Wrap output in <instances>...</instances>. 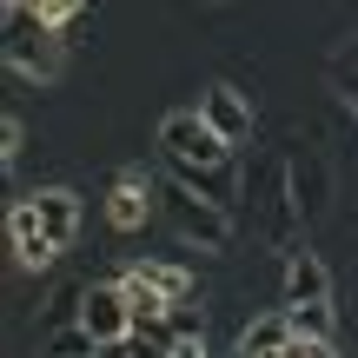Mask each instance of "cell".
<instances>
[{
  "mask_svg": "<svg viewBox=\"0 0 358 358\" xmlns=\"http://www.w3.org/2000/svg\"><path fill=\"white\" fill-rule=\"evenodd\" d=\"M325 80H332V93L358 113V34H345L332 53H325Z\"/></svg>",
  "mask_w": 358,
  "mask_h": 358,
  "instance_id": "4fadbf2b",
  "label": "cell"
},
{
  "mask_svg": "<svg viewBox=\"0 0 358 358\" xmlns=\"http://www.w3.org/2000/svg\"><path fill=\"white\" fill-rule=\"evenodd\" d=\"M159 153H166V166H219V159H239V146L219 140L199 106H179L159 120Z\"/></svg>",
  "mask_w": 358,
  "mask_h": 358,
  "instance_id": "3957f363",
  "label": "cell"
},
{
  "mask_svg": "<svg viewBox=\"0 0 358 358\" xmlns=\"http://www.w3.org/2000/svg\"><path fill=\"white\" fill-rule=\"evenodd\" d=\"M20 153H27V127H20V113H7V127H0V166H20Z\"/></svg>",
  "mask_w": 358,
  "mask_h": 358,
  "instance_id": "2e32d148",
  "label": "cell"
},
{
  "mask_svg": "<svg viewBox=\"0 0 358 358\" xmlns=\"http://www.w3.org/2000/svg\"><path fill=\"white\" fill-rule=\"evenodd\" d=\"M285 299H332V272L319 252H306V245L285 252Z\"/></svg>",
  "mask_w": 358,
  "mask_h": 358,
  "instance_id": "7c38bea8",
  "label": "cell"
},
{
  "mask_svg": "<svg viewBox=\"0 0 358 358\" xmlns=\"http://www.w3.org/2000/svg\"><path fill=\"white\" fill-rule=\"evenodd\" d=\"M7 252H13V266H20V272H47L53 259H60V239L47 232V219H40L34 192L7 206Z\"/></svg>",
  "mask_w": 358,
  "mask_h": 358,
  "instance_id": "277c9868",
  "label": "cell"
},
{
  "mask_svg": "<svg viewBox=\"0 0 358 358\" xmlns=\"http://www.w3.org/2000/svg\"><path fill=\"white\" fill-rule=\"evenodd\" d=\"M199 113H206V127H213L226 146H252V133H259L252 100H245V93L232 87V80H213V87L199 93Z\"/></svg>",
  "mask_w": 358,
  "mask_h": 358,
  "instance_id": "52a82bcc",
  "label": "cell"
},
{
  "mask_svg": "<svg viewBox=\"0 0 358 358\" xmlns=\"http://www.w3.org/2000/svg\"><path fill=\"white\" fill-rule=\"evenodd\" d=\"M285 192H292L299 219H325L332 213V159L319 153V146H292V159H285Z\"/></svg>",
  "mask_w": 358,
  "mask_h": 358,
  "instance_id": "5b68a950",
  "label": "cell"
},
{
  "mask_svg": "<svg viewBox=\"0 0 358 358\" xmlns=\"http://www.w3.org/2000/svg\"><path fill=\"white\" fill-rule=\"evenodd\" d=\"M285 352H292V319H285V306L259 312V319L239 332V358H285Z\"/></svg>",
  "mask_w": 358,
  "mask_h": 358,
  "instance_id": "30bf717a",
  "label": "cell"
},
{
  "mask_svg": "<svg viewBox=\"0 0 358 358\" xmlns=\"http://www.w3.org/2000/svg\"><path fill=\"white\" fill-rule=\"evenodd\" d=\"M159 206H166L173 232L186 245H206V252H226V245H232V206H219L213 192H199L192 179L166 173V179H159Z\"/></svg>",
  "mask_w": 358,
  "mask_h": 358,
  "instance_id": "7a4b0ae2",
  "label": "cell"
},
{
  "mask_svg": "<svg viewBox=\"0 0 358 358\" xmlns=\"http://www.w3.org/2000/svg\"><path fill=\"white\" fill-rule=\"evenodd\" d=\"M20 7H34V13H40L47 27H66V20H73L80 7H87V0H20Z\"/></svg>",
  "mask_w": 358,
  "mask_h": 358,
  "instance_id": "e0dca14e",
  "label": "cell"
},
{
  "mask_svg": "<svg viewBox=\"0 0 358 358\" xmlns=\"http://www.w3.org/2000/svg\"><path fill=\"white\" fill-rule=\"evenodd\" d=\"M153 192H146V166H127V173L113 179V192H106V219H113L120 232H140L146 213H153Z\"/></svg>",
  "mask_w": 358,
  "mask_h": 358,
  "instance_id": "9c48e42d",
  "label": "cell"
},
{
  "mask_svg": "<svg viewBox=\"0 0 358 358\" xmlns=\"http://www.w3.org/2000/svg\"><path fill=\"white\" fill-rule=\"evenodd\" d=\"M34 206H40V219H47V232L60 239V252L80 239V192L73 186H40L34 192Z\"/></svg>",
  "mask_w": 358,
  "mask_h": 358,
  "instance_id": "8fae6325",
  "label": "cell"
},
{
  "mask_svg": "<svg viewBox=\"0 0 358 358\" xmlns=\"http://www.w3.org/2000/svg\"><path fill=\"white\" fill-rule=\"evenodd\" d=\"M47 352H66V358H87V352H100V338L87 332V319H60V325H47Z\"/></svg>",
  "mask_w": 358,
  "mask_h": 358,
  "instance_id": "9a60e30c",
  "label": "cell"
},
{
  "mask_svg": "<svg viewBox=\"0 0 358 358\" xmlns=\"http://www.w3.org/2000/svg\"><path fill=\"white\" fill-rule=\"evenodd\" d=\"M285 319H292V352L299 358H332L338 352V319H332V299H285Z\"/></svg>",
  "mask_w": 358,
  "mask_h": 358,
  "instance_id": "ba28073f",
  "label": "cell"
},
{
  "mask_svg": "<svg viewBox=\"0 0 358 358\" xmlns=\"http://www.w3.org/2000/svg\"><path fill=\"white\" fill-rule=\"evenodd\" d=\"M80 319H87V332L100 338V352H120L133 332V306H127V285L120 279H100L87 285V299H80Z\"/></svg>",
  "mask_w": 358,
  "mask_h": 358,
  "instance_id": "8992f818",
  "label": "cell"
},
{
  "mask_svg": "<svg viewBox=\"0 0 358 358\" xmlns=\"http://www.w3.org/2000/svg\"><path fill=\"white\" fill-rule=\"evenodd\" d=\"M140 272L173 299V306H186V299H192V272H186V266H173V259H140Z\"/></svg>",
  "mask_w": 358,
  "mask_h": 358,
  "instance_id": "5bb4252c",
  "label": "cell"
},
{
  "mask_svg": "<svg viewBox=\"0 0 358 358\" xmlns=\"http://www.w3.org/2000/svg\"><path fill=\"white\" fill-rule=\"evenodd\" d=\"M0 13H7V73L34 80V87H53L66 73V47H60L66 27H47L34 7H0Z\"/></svg>",
  "mask_w": 358,
  "mask_h": 358,
  "instance_id": "6da1fadb",
  "label": "cell"
}]
</instances>
